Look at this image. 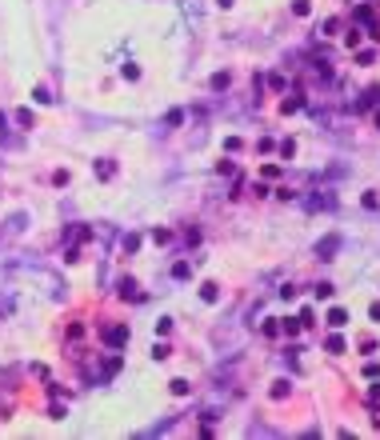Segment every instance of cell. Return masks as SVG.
I'll use <instances>...</instances> for the list:
<instances>
[{
	"instance_id": "1",
	"label": "cell",
	"mask_w": 380,
	"mask_h": 440,
	"mask_svg": "<svg viewBox=\"0 0 380 440\" xmlns=\"http://www.w3.org/2000/svg\"><path fill=\"white\" fill-rule=\"evenodd\" d=\"M104 340L112 348H120V344H128V324H112V328L104 332Z\"/></svg>"
},
{
	"instance_id": "2",
	"label": "cell",
	"mask_w": 380,
	"mask_h": 440,
	"mask_svg": "<svg viewBox=\"0 0 380 440\" xmlns=\"http://www.w3.org/2000/svg\"><path fill=\"white\" fill-rule=\"evenodd\" d=\"M328 324H332V328H344V324H348V312H344V308H332V312H328Z\"/></svg>"
},
{
	"instance_id": "3",
	"label": "cell",
	"mask_w": 380,
	"mask_h": 440,
	"mask_svg": "<svg viewBox=\"0 0 380 440\" xmlns=\"http://www.w3.org/2000/svg\"><path fill=\"white\" fill-rule=\"evenodd\" d=\"M228 84H232V76H228V72H216V76H212V88H216V92L228 88Z\"/></svg>"
},
{
	"instance_id": "4",
	"label": "cell",
	"mask_w": 380,
	"mask_h": 440,
	"mask_svg": "<svg viewBox=\"0 0 380 440\" xmlns=\"http://www.w3.org/2000/svg\"><path fill=\"white\" fill-rule=\"evenodd\" d=\"M172 276H176V280H188V276H192V264H184V260H180V264L172 268Z\"/></svg>"
},
{
	"instance_id": "5",
	"label": "cell",
	"mask_w": 380,
	"mask_h": 440,
	"mask_svg": "<svg viewBox=\"0 0 380 440\" xmlns=\"http://www.w3.org/2000/svg\"><path fill=\"white\" fill-rule=\"evenodd\" d=\"M112 172H116V168H112V160H100V164H96V176H100V180H108Z\"/></svg>"
},
{
	"instance_id": "6",
	"label": "cell",
	"mask_w": 380,
	"mask_h": 440,
	"mask_svg": "<svg viewBox=\"0 0 380 440\" xmlns=\"http://www.w3.org/2000/svg\"><path fill=\"white\" fill-rule=\"evenodd\" d=\"M280 328H284L288 336H300V328H304V324H300V320H284V324H280Z\"/></svg>"
},
{
	"instance_id": "7",
	"label": "cell",
	"mask_w": 380,
	"mask_h": 440,
	"mask_svg": "<svg viewBox=\"0 0 380 440\" xmlns=\"http://www.w3.org/2000/svg\"><path fill=\"white\" fill-rule=\"evenodd\" d=\"M152 240H156V244H168L172 232H168V228H152Z\"/></svg>"
},
{
	"instance_id": "8",
	"label": "cell",
	"mask_w": 380,
	"mask_h": 440,
	"mask_svg": "<svg viewBox=\"0 0 380 440\" xmlns=\"http://www.w3.org/2000/svg\"><path fill=\"white\" fill-rule=\"evenodd\" d=\"M200 296H204V300L212 304V300H216V296H220V292H216V284H204V288H200Z\"/></svg>"
},
{
	"instance_id": "9",
	"label": "cell",
	"mask_w": 380,
	"mask_h": 440,
	"mask_svg": "<svg viewBox=\"0 0 380 440\" xmlns=\"http://www.w3.org/2000/svg\"><path fill=\"white\" fill-rule=\"evenodd\" d=\"M292 12L296 16H308V0H292Z\"/></svg>"
},
{
	"instance_id": "10",
	"label": "cell",
	"mask_w": 380,
	"mask_h": 440,
	"mask_svg": "<svg viewBox=\"0 0 380 440\" xmlns=\"http://www.w3.org/2000/svg\"><path fill=\"white\" fill-rule=\"evenodd\" d=\"M172 332V320H156V336H168Z\"/></svg>"
},
{
	"instance_id": "11",
	"label": "cell",
	"mask_w": 380,
	"mask_h": 440,
	"mask_svg": "<svg viewBox=\"0 0 380 440\" xmlns=\"http://www.w3.org/2000/svg\"><path fill=\"white\" fill-rule=\"evenodd\" d=\"M172 392L176 396H188V380H172Z\"/></svg>"
},
{
	"instance_id": "12",
	"label": "cell",
	"mask_w": 380,
	"mask_h": 440,
	"mask_svg": "<svg viewBox=\"0 0 380 440\" xmlns=\"http://www.w3.org/2000/svg\"><path fill=\"white\" fill-rule=\"evenodd\" d=\"M284 392H288V380H276V384H272V396L280 400V396H284Z\"/></svg>"
},
{
	"instance_id": "13",
	"label": "cell",
	"mask_w": 380,
	"mask_h": 440,
	"mask_svg": "<svg viewBox=\"0 0 380 440\" xmlns=\"http://www.w3.org/2000/svg\"><path fill=\"white\" fill-rule=\"evenodd\" d=\"M356 20H364V24H372V8H356ZM376 28V24H372Z\"/></svg>"
},
{
	"instance_id": "14",
	"label": "cell",
	"mask_w": 380,
	"mask_h": 440,
	"mask_svg": "<svg viewBox=\"0 0 380 440\" xmlns=\"http://www.w3.org/2000/svg\"><path fill=\"white\" fill-rule=\"evenodd\" d=\"M292 152H296V140H284V144H280V156H284V160H288Z\"/></svg>"
},
{
	"instance_id": "15",
	"label": "cell",
	"mask_w": 380,
	"mask_h": 440,
	"mask_svg": "<svg viewBox=\"0 0 380 440\" xmlns=\"http://www.w3.org/2000/svg\"><path fill=\"white\" fill-rule=\"evenodd\" d=\"M16 120H20L24 128H32V112H28V108H20V112H16Z\"/></svg>"
},
{
	"instance_id": "16",
	"label": "cell",
	"mask_w": 380,
	"mask_h": 440,
	"mask_svg": "<svg viewBox=\"0 0 380 440\" xmlns=\"http://www.w3.org/2000/svg\"><path fill=\"white\" fill-rule=\"evenodd\" d=\"M228 4H232V0H220V8H228Z\"/></svg>"
}]
</instances>
